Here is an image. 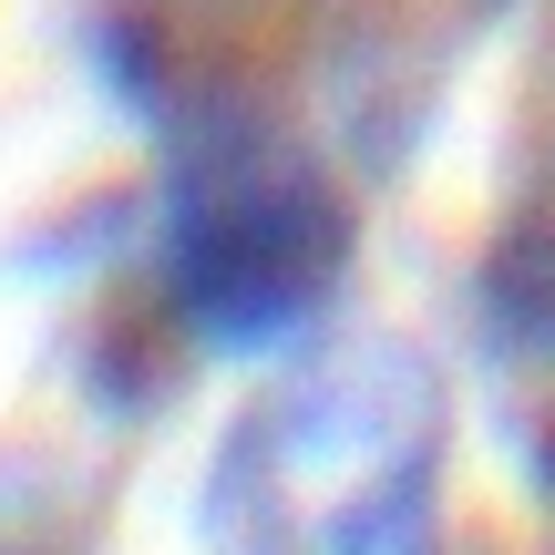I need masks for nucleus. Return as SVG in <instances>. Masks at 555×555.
Here are the masks:
<instances>
[{
	"label": "nucleus",
	"mask_w": 555,
	"mask_h": 555,
	"mask_svg": "<svg viewBox=\"0 0 555 555\" xmlns=\"http://www.w3.org/2000/svg\"><path fill=\"white\" fill-rule=\"evenodd\" d=\"M360 268V206L298 124L247 93H185L165 124L155 309L217 360H278L339 309Z\"/></svg>",
	"instance_id": "obj_1"
},
{
	"label": "nucleus",
	"mask_w": 555,
	"mask_h": 555,
	"mask_svg": "<svg viewBox=\"0 0 555 555\" xmlns=\"http://www.w3.org/2000/svg\"><path fill=\"white\" fill-rule=\"evenodd\" d=\"M442 391L412 350L309 360L227 433V555H442Z\"/></svg>",
	"instance_id": "obj_2"
},
{
	"label": "nucleus",
	"mask_w": 555,
	"mask_h": 555,
	"mask_svg": "<svg viewBox=\"0 0 555 555\" xmlns=\"http://www.w3.org/2000/svg\"><path fill=\"white\" fill-rule=\"evenodd\" d=\"M474 309H483V350L515 380H535L525 412H555V217L494 227L483 278H474Z\"/></svg>",
	"instance_id": "obj_3"
},
{
	"label": "nucleus",
	"mask_w": 555,
	"mask_h": 555,
	"mask_svg": "<svg viewBox=\"0 0 555 555\" xmlns=\"http://www.w3.org/2000/svg\"><path fill=\"white\" fill-rule=\"evenodd\" d=\"M247 11H268V0H155V31H144V62L155 73H176L196 41L185 31H227V21H247Z\"/></svg>",
	"instance_id": "obj_4"
},
{
	"label": "nucleus",
	"mask_w": 555,
	"mask_h": 555,
	"mask_svg": "<svg viewBox=\"0 0 555 555\" xmlns=\"http://www.w3.org/2000/svg\"><path fill=\"white\" fill-rule=\"evenodd\" d=\"M0 555H62V545H31V535H0Z\"/></svg>",
	"instance_id": "obj_5"
}]
</instances>
